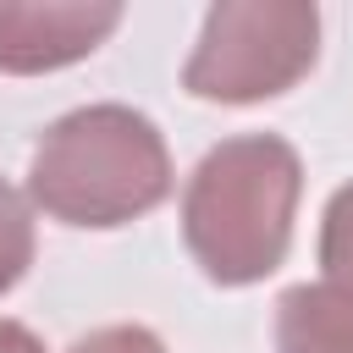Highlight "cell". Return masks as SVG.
Segmentation results:
<instances>
[{
    "label": "cell",
    "mask_w": 353,
    "mask_h": 353,
    "mask_svg": "<svg viewBox=\"0 0 353 353\" xmlns=\"http://www.w3.org/2000/svg\"><path fill=\"white\" fill-rule=\"evenodd\" d=\"M303 193L298 149L276 132H248L215 143L182 193V237L199 270L221 287L265 281L292 243V215Z\"/></svg>",
    "instance_id": "6da1fadb"
},
{
    "label": "cell",
    "mask_w": 353,
    "mask_h": 353,
    "mask_svg": "<svg viewBox=\"0 0 353 353\" xmlns=\"http://www.w3.org/2000/svg\"><path fill=\"white\" fill-rule=\"evenodd\" d=\"M28 193L66 226H127L171 193V154L143 110L83 105L33 143Z\"/></svg>",
    "instance_id": "7a4b0ae2"
},
{
    "label": "cell",
    "mask_w": 353,
    "mask_h": 353,
    "mask_svg": "<svg viewBox=\"0 0 353 353\" xmlns=\"http://www.w3.org/2000/svg\"><path fill=\"white\" fill-rule=\"evenodd\" d=\"M320 50V11L298 0H226L204 17V33L182 66L193 99L259 105L287 94Z\"/></svg>",
    "instance_id": "3957f363"
},
{
    "label": "cell",
    "mask_w": 353,
    "mask_h": 353,
    "mask_svg": "<svg viewBox=\"0 0 353 353\" xmlns=\"http://www.w3.org/2000/svg\"><path fill=\"white\" fill-rule=\"evenodd\" d=\"M121 22V6H22L0 0V72H55L94 55Z\"/></svg>",
    "instance_id": "277c9868"
},
{
    "label": "cell",
    "mask_w": 353,
    "mask_h": 353,
    "mask_svg": "<svg viewBox=\"0 0 353 353\" xmlns=\"http://www.w3.org/2000/svg\"><path fill=\"white\" fill-rule=\"evenodd\" d=\"M276 353H353V287H287L276 298Z\"/></svg>",
    "instance_id": "5b68a950"
},
{
    "label": "cell",
    "mask_w": 353,
    "mask_h": 353,
    "mask_svg": "<svg viewBox=\"0 0 353 353\" xmlns=\"http://www.w3.org/2000/svg\"><path fill=\"white\" fill-rule=\"evenodd\" d=\"M28 265H33V215L28 199L0 176V292H11Z\"/></svg>",
    "instance_id": "8992f818"
},
{
    "label": "cell",
    "mask_w": 353,
    "mask_h": 353,
    "mask_svg": "<svg viewBox=\"0 0 353 353\" xmlns=\"http://www.w3.org/2000/svg\"><path fill=\"white\" fill-rule=\"evenodd\" d=\"M320 265L331 281L353 287V182L331 193L325 221H320Z\"/></svg>",
    "instance_id": "52a82bcc"
},
{
    "label": "cell",
    "mask_w": 353,
    "mask_h": 353,
    "mask_svg": "<svg viewBox=\"0 0 353 353\" xmlns=\"http://www.w3.org/2000/svg\"><path fill=\"white\" fill-rule=\"evenodd\" d=\"M66 353H165V342L143 325H99L88 336H77Z\"/></svg>",
    "instance_id": "ba28073f"
},
{
    "label": "cell",
    "mask_w": 353,
    "mask_h": 353,
    "mask_svg": "<svg viewBox=\"0 0 353 353\" xmlns=\"http://www.w3.org/2000/svg\"><path fill=\"white\" fill-rule=\"evenodd\" d=\"M0 353H44V342H39L28 325H17V320H0Z\"/></svg>",
    "instance_id": "9c48e42d"
}]
</instances>
